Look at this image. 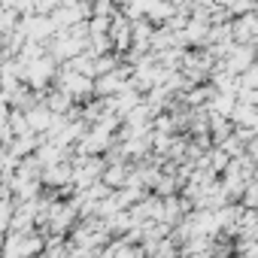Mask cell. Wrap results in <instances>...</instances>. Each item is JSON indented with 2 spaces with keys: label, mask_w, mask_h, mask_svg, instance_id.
Instances as JSON below:
<instances>
[{
  "label": "cell",
  "mask_w": 258,
  "mask_h": 258,
  "mask_svg": "<svg viewBox=\"0 0 258 258\" xmlns=\"http://www.w3.org/2000/svg\"><path fill=\"white\" fill-rule=\"evenodd\" d=\"M55 79H58V91H64L70 100H88V94H94V76L64 67V70H58Z\"/></svg>",
  "instance_id": "1"
},
{
  "label": "cell",
  "mask_w": 258,
  "mask_h": 258,
  "mask_svg": "<svg viewBox=\"0 0 258 258\" xmlns=\"http://www.w3.org/2000/svg\"><path fill=\"white\" fill-rule=\"evenodd\" d=\"M55 76H58V67H55V58L52 55H40V58H34V61L25 64V82L34 91L37 88H46Z\"/></svg>",
  "instance_id": "2"
},
{
  "label": "cell",
  "mask_w": 258,
  "mask_h": 258,
  "mask_svg": "<svg viewBox=\"0 0 258 258\" xmlns=\"http://www.w3.org/2000/svg\"><path fill=\"white\" fill-rule=\"evenodd\" d=\"M109 146H112V131L106 124H100V121H94L79 137V155H97V152H103Z\"/></svg>",
  "instance_id": "3"
},
{
  "label": "cell",
  "mask_w": 258,
  "mask_h": 258,
  "mask_svg": "<svg viewBox=\"0 0 258 258\" xmlns=\"http://www.w3.org/2000/svg\"><path fill=\"white\" fill-rule=\"evenodd\" d=\"M219 64L225 70H231V73H243V70H249L255 64V49L249 43H231L228 52L219 58Z\"/></svg>",
  "instance_id": "4"
},
{
  "label": "cell",
  "mask_w": 258,
  "mask_h": 258,
  "mask_svg": "<svg viewBox=\"0 0 258 258\" xmlns=\"http://www.w3.org/2000/svg\"><path fill=\"white\" fill-rule=\"evenodd\" d=\"M79 216V207L73 204V201H67V204H61V201H52V207H49V219H46V225L61 237L70 225H73V219Z\"/></svg>",
  "instance_id": "5"
},
{
  "label": "cell",
  "mask_w": 258,
  "mask_h": 258,
  "mask_svg": "<svg viewBox=\"0 0 258 258\" xmlns=\"http://www.w3.org/2000/svg\"><path fill=\"white\" fill-rule=\"evenodd\" d=\"M127 85H131V70L118 67V70H109V73H100V76H97V82H94V94H100V97H112V94H118V91L127 88Z\"/></svg>",
  "instance_id": "6"
},
{
  "label": "cell",
  "mask_w": 258,
  "mask_h": 258,
  "mask_svg": "<svg viewBox=\"0 0 258 258\" xmlns=\"http://www.w3.org/2000/svg\"><path fill=\"white\" fill-rule=\"evenodd\" d=\"M43 185H73V164H64V161H58V164H52V167H46L43 170Z\"/></svg>",
  "instance_id": "7"
},
{
  "label": "cell",
  "mask_w": 258,
  "mask_h": 258,
  "mask_svg": "<svg viewBox=\"0 0 258 258\" xmlns=\"http://www.w3.org/2000/svg\"><path fill=\"white\" fill-rule=\"evenodd\" d=\"M103 182L112 188H121V185H127L131 182V170H127L124 164H112V167H103Z\"/></svg>",
  "instance_id": "8"
},
{
  "label": "cell",
  "mask_w": 258,
  "mask_h": 258,
  "mask_svg": "<svg viewBox=\"0 0 258 258\" xmlns=\"http://www.w3.org/2000/svg\"><path fill=\"white\" fill-rule=\"evenodd\" d=\"M13 216H16V204H13V198L7 195V188H0V231H10Z\"/></svg>",
  "instance_id": "9"
},
{
  "label": "cell",
  "mask_w": 258,
  "mask_h": 258,
  "mask_svg": "<svg viewBox=\"0 0 258 258\" xmlns=\"http://www.w3.org/2000/svg\"><path fill=\"white\" fill-rule=\"evenodd\" d=\"M70 103H73V100H70L64 91H52V94L46 97V106H49L52 112H58V115H64V112L70 109Z\"/></svg>",
  "instance_id": "10"
},
{
  "label": "cell",
  "mask_w": 258,
  "mask_h": 258,
  "mask_svg": "<svg viewBox=\"0 0 258 258\" xmlns=\"http://www.w3.org/2000/svg\"><path fill=\"white\" fill-rule=\"evenodd\" d=\"M240 204H243L246 210H258V182H255V179H252V182L246 185V191H243Z\"/></svg>",
  "instance_id": "11"
},
{
  "label": "cell",
  "mask_w": 258,
  "mask_h": 258,
  "mask_svg": "<svg viewBox=\"0 0 258 258\" xmlns=\"http://www.w3.org/2000/svg\"><path fill=\"white\" fill-rule=\"evenodd\" d=\"M240 88H252V91H258V64H252L249 70L240 73Z\"/></svg>",
  "instance_id": "12"
},
{
  "label": "cell",
  "mask_w": 258,
  "mask_h": 258,
  "mask_svg": "<svg viewBox=\"0 0 258 258\" xmlns=\"http://www.w3.org/2000/svg\"><path fill=\"white\" fill-rule=\"evenodd\" d=\"M204 258H219V255H213V252H210V255H204Z\"/></svg>",
  "instance_id": "13"
}]
</instances>
